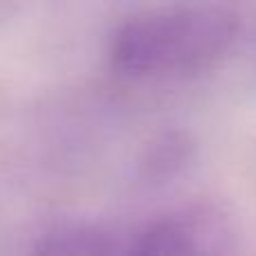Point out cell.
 <instances>
[{
    "mask_svg": "<svg viewBox=\"0 0 256 256\" xmlns=\"http://www.w3.org/2000/svg\"><path fill=\"white\" fill-rule=\"evenodd\" d=\"M240 32L236 12L218 4L168 7L120 22L108 40L117 72L135 79H173L214 68Z\"/></svg>",
    "mask_w": 256,
    "mask_h": 256,
    "instance_id": "cell-1",
    "label": "cell"
},
{
    "mask_svg": "<svg viewBox=\"0 0 256 256\" xmlns=\"http://www.w3.org/2000/svg\"><path fill=\"white\" fill-rule=\"evenodd\" d=\"M230 232L214 214H180L142 232L128 256H230Z\"/></svg>",
    "mask_w": 256,
    "mask_h": 256,
    "instance_id": "cell-2",
    "label": "cell"
},
{
    "mask_svg": "<svg viewBox=\"0 0 256 256\" xmlns=\"http://www.w3.org/2000/svg\"><path fill=\"white\" fill-rule=\"evenodd\" d=\"M27 256H120V248L99 227L66 225L40 236Z\"/></svg>",
    "mask_w": 256,
    "mask_h": 256,
    "instance_id": "cell-3",
    "label": "cell"
}]
</instances>
